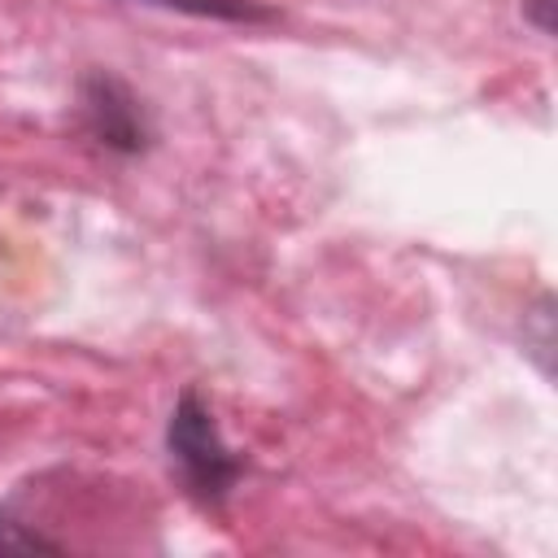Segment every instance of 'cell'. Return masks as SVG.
Segmentation results:
<instances>
[{"label": "cell", "instance_id": "obj_1", "mask_svg": "<svg viewBox=\"0 0 558 558\" xmlns=\"http://www.w3.org/2000/svg\"><path fill=\"white\" fill-rule=\"evenodd\" d=\"M166 453L170 466L179 471L187 497H196L201 506H222L227 493L235 488V480L244 475L240 453L222 440L214 410L201 401L196 388H187L166 423Z\"/></svg>", "mask_w": 558, "mask_h": 558}, {"label": "cell", "instance_id": "obj_2", "mask_svg": "<svg viewBox=\"0 0 558 558\" xmlns=\"http://www.w3.org/2000/svg\"><path fill=\"white\" fill-rule=\"evenodd\" d=\"M78 118H83V131L100 148H109L118 157H135L153 140V122H148L140 96L118 74H105V70L83 74V83H78Z\"/></svg>", "mask_w": 558, "mask_h": 558}, {"label": "cell", "instance_id": "obj_3", "mask_svg": "<svg viewBox=\"0 0 558 558\" xmlns=\"http://www.w3.org/2000/svg\"><path fill=\"white\" fill-rule=\"evenodd\" d=\"M170 13H187V17H205V22H270L275 9L257 4V0H144Z\"/></svg>", "mask_w": 558, "mask_h": 558}, {"label": "cell", "instance_id": "obj_4", "mask_svg": "<svg viewBox=\"0 0 558 558\" xmlns=\"http://www.w3.org/2000/svg\"><path fill=\"white\" fill-rule=\"evenodd\" d=\"M523 17H527L541 35H554V0H523Z\"/></svg>", "mask_w": 558, "mask_h": 558}]
</instances>
